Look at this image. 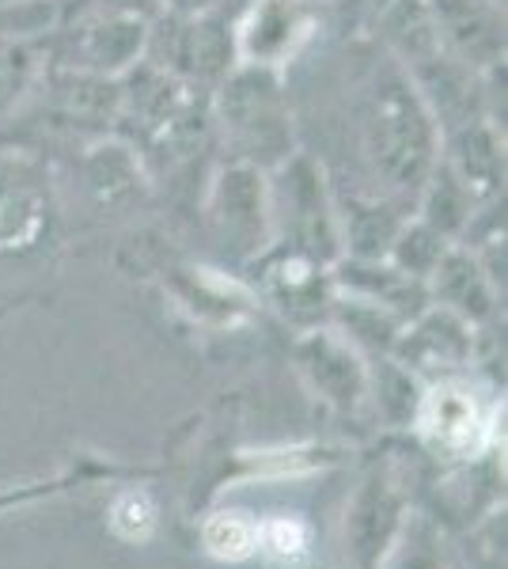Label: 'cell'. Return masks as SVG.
<instances>
[{"label":"cell","mask_w":508,"mask_h":569,"mask_svg":"<svg viewBox=\"0 0 508 569\" xmlns=\"http://www.w3.org/2000/svg\"><path fill=\"white\" fill-rule=\"evenodd\" d=\"M357 137L380 187L376 194L399 198L414 209L421 182L437 163L440 130L406 69L384 50L372 53L357 80Z\"/></svg>","instance_id":"cell-1"},{"label":"cell","mask_w":508,"mask_h":569,"mask_svg":"<svg viewBox=\"0 0 508 569\" xmlns=\"http://www.w3.org/2000/svg\"><path fill=\"white\" fill-rule=\"evenodd\" d=\"M209 114L225 160L273 171L300 152L292 99L285 91V72L277 69L232 66L209 91Z\"/></svg>","instance_id":"cell-2"},{"label":"cell","mask_w":508,"mask_h":569,"mask_svg":"<svg viewBox=\"0 0 508 569\" xmlns=\"http://www.w3.org/2000/svg\"><path fill=\"white\" fill-rule=\"evenodd\" d=\"M270 247H285L322 266L341 259L335 187L308 152H292L270 171Z\"/></svg>","instance_id":"cell-3"},{"label":"cell","mask_w":508,"mask_h":569,"mask_svg":"<svg viewBox=\"0 0 508 569\" xmlns=\"http://www.w3.org/2000/svg\"><path fill=\"white\" fill-rule=\"evenodd\" d=\"M152 20L133 12H110V8L72 4L64 8V20L46 34L42 58L53 69L91 72V77H126L145 58Z\"/></svg>","instance_id":"cell-4"},{"label":"cell","mask_w":508,"mask_h":569,"mask_svg":"<svg viewBox=\"0 0 508 569\" xmlns=\"http://www.w3.org/2000/svg\"><path fill=\"white\" fill-rule=\"evenodd\" d=\"M497 418H501L497 399H489L482 383L470 380L467 372H456L421 383L410 429H418L429 452L456 463H470L494 445Z\"/></svg>","instance_id":"cell-5"},{"label":"cell","mask_w":508,"mask_h":569,"mask_svg":"<svg viewBox=\"0 0 508 569\" xmlns=\"http://www.w3.org/2000/svg\"><path fill=\"white\" fill-rule=\"evenodd\" d=\"M212 240L236 259H258L270 247V171L225 160L201 194Z\"/></svg>","instance_id":"cell-6"},{"label":"cell","mask_w":508,"mask_h":569,"mask_svg":"<svg viewBox=\"0 0 508 569\" xmlns=\"http://www.w3.org/2000/svg\"><path fill=\"white\" fill-rule=\"evenodd\" d=\"M145 61L179 77L182 84L212 91L217 80L236 66L232 20L220 16H171L160 12L149 27Z\"/></svg>","instance_id":"cell-7"},{"label":"cell","mask_w":508,"mask_h":569,"mask_svg":"<svg viewBox=\"0 0 508 569\" xmlns=\"http://www.w3.org/2000/svg\"><path fill=\"white\" fill-rule=\"evenodd\" d=\"M316 31V0H247L232 20L236 66L285 72V66L308 50Z\"/></svg>","instance_id":"cell-8"},{"label":"cell","mask_w":508,"mask_h":569,"mask_svg":"<svg viewBox=\"0 0 508 569\" xmlns=\"http://www.w3.org/2000/svg\"><path fill=\"white\" fill-rule=\"evenodd\" d=\"M475 335L478 327L464 323L451 311L429 305L425 311L402 323L399 338L391 346V361H399L406 372H414L421 383L440 380V376L467 372L475 361Z\"/></svg>","instance_id":"cell-9"},{"label":"cell","mask_w":508,"mask_h":569,"mask_svg":"<svg viewBox=\"0 0 508 569\" xmlns=\"http://www.w3.org/2000/svg\"><path fill=\"white\" fill-rule=\"evenodd\" d=\"M432 31L445 53L467 69L489 72L508 58V16L505 0H425Z\"/></svg>","instance_id":"cell-10"},{"label":"cell","mask_w":508,"mask_h":569,"mask_svg":"<svg viewBox=\"0 0 508 569\" xmlns=\"http://www.w3.org/2000/svg\"><path fill=\"white\" fill-rule=\"evenodd\" d=\"M297 365L308 388L327 407L353 415L368 402V357L349 346L335 327H311L297 342Z\"/></svg>","instance_id":"cell-11"},{"label":"cell","mask_w":508,"mask_h":569,"mask_svg":"<svg viewBox=\"0 0 508 569\" xmlns=\"http://www.w3.org/2000/svg\"><path fill=\"white\" fill-rule=\"evenodd\" d=\"M258 284H262L266 300L281 308L292 323L308 330L327 323L330 300H335L330 266L303 259L297 251H285V247H266L258 254Z\"/></svg>","instance_id":"cell-12"},{"label":"cell","mask_w":508,"mask_h":569,"mask_svg":"<svg viewBox=\"0 0 508 569\" xmlns=\"http://www.w3.org/2000/svg\"><path fill=\"white\" fill-rule=\"evenodd\" d=\"M437 160L478 201L505 194V130L489 122V118H475V122L440 133Z\"/></svg>","instance_id":"cell-13"},{"label":"cell","mask_w":508,"mask_h":569,"mask_svg":"<svg viewBox=\"0 0 508 569\" xmlns=\"http://www.w3.org/2000/svg\"><path fill=\"white\" fill-rule=\"evenodd\" d=\"M425 289H429V305L451 311V316H459L470 327L494 323L497 311H501V297H505L494 284V278L486 273V266L459 243L448 247V254L440 259L437 270L429 273Z\"/></svg>","instance_id":"cell-14"},{"label":"cell","mask_w":508,"mask_h":569,"mask_svg":"<svg viewBox=\"0 0 508 569\" xmlns=\"http://www.w3.org/2000/svg\"><path fill=\"white\" fill-rule=\"evenodd\" d=\"M338 232L346 259H387L391 240L399 236L406 217L414 213L406 201L387 194H338Z\"/></svg>","instance_id":"cell-15"},{"label":"cell","mask_w":508,"mask_h":569,"mask_svg":"<svg viewBox=\"0 0 508 569\" xmlns=\"http://www.w3.org/2000/svg\"><path fill=\"white\" fill-rule=\"evenodd\" d=\"M402 520V498L395 490V482L387 475H372L360 493L353 498L346 520V543L353 550L360 569H372L384 558V550L391 547L395 531Z\"/></svg>","instance_id":"cell-16"},{"label":"cell","mask_w":508,"mask_h":569,"mask_svg":"<svg viewBox=\"0 0 508 569\" xmlns=\"http://www.w3.org/2000/svg\"><path fill=\"white\" fill-rule=\"evenodd\" d=\"M149 168H145L141 152L122 137H99L96 144L84 152V187L96 198V206H126L137 201L149 190Z\"/></svg>","instance_id":"cell-17"},{"label":"cell","mask_w":508,"mask_h":569,"mask_svg":"<svg viewBox=\"0 0 508 569\" xmlns=\"http://www.w3.org/2000/svg\"><path fill=\"white\" fill-rule=\"evenodd\" d=\"M46 187L31 160L0 149V247L31 240L42 228Z\"/></svg>","instance_id":"cell-18"},{"label":"cell","mask_w":508,"mask_h":569,"mask_svg":"<svg viewBox=\"0 0 508 569\" xmlns=\"http://www.w3.org/2000/svg\"><path fill=\"white\" fill-rule=\"evenodd\" d=\"M327 327H335L349 346H357L368 361H376V357L391 353L395 338H399V330H402V319L391 316V311L380 305H372V300L341 297V292H335Z\"/></svg>","instance_id":"cell-19"},{"label":"cell","mask_w":508,"mask_h":569,"mask_svg":"<svg viewBox=\"0 0 508 569\" xmlns=\"http://www.w3.org/2000/svg\"><path fill=\"white\" fill-rule=\"evenodd\" d=\"M478 206H482V201L470 194L464 182L437 160L429 171V179L421 182L418 198H414V217L425 220V224L437 228L440 236H448V240L456 243Z\"/></svg>","instance_id":"cell-20"},{"label":"cell","mask_w":508,"mask_h":569,"mask_svg":"<svg viewBox=\"0 0 508 569\" xmlns=\"http://www.w3.org/2000/svg\"><path fill=\"white\" fill-rule=\"evenodd\" d=\"M421 399V380L414 372H406L391 357H376L368 361V402H376L380 418L387 426H414V410Z\"/></svg>","instance_id":"cell-21"},{"label":"cell","mask_w":508,"mask_h":569,"mask_svg":"<svg viewBox=\"0 0 508 569\" xmlns=\"http://www.w3.org/2000/svg\"><path fill=\"white\" fill-rule=\"evenodd\" d=\"M448 247H451L448 236H440L437 228H429L425 220H418L410 213L406 217V224L399 228V236L391 240L387 262H391L395 270H402L406 278L429 281V273L440 266V259L448 254Z\"/></svg>","instance_id":"cell-22"},{"label":"cell","mask_w":508,"mask_h":569,"mask_svg":"<svg viewBox=\"0 0 508 569\" xmlns=\"http://www.w3.org/2000/svg\"><path fill=\"white\" fill-rule=\"evenodd\" d=\"M201 547L217 562H247L258 555V520L243 509H217L201 525Z\"/></svg>","instance_id":"cell-23"},{"label":"cell","mask_w":508,"mask_h":569,"mask_svg":"<svg viewBox=\"0 0 508 569\" xmlns=\"http://www.w3.org/2000/svg\"><path fill=\"white\" fill-rule=\"evenodd\" d=\"M42 72V46L34 42H0V110L20 103V96L39 80Z\"/></svg>","instance_id":"cell-24"},{"label":"cell","mask_w":508,"mask_h":569,"mask_svg":"<svg viewBox=\"0 0 508 569\" xmlns=\"http://www.w3.org/2000/svg\"><path fill=\"white\" fill-rule=\"evenodd\" d=\"M258 550L270 555L273 562H285V566H297L308 558L311 550V536H308V525L297 517H266L258 520Z\"/></svg>","instance_id":"cell-25"},{"label":"cell","mask_w":508,"mask_h":569,"mask_svg":"<svg viewBox=\"0 0 508 569\" xmlns=\"http://www.w3.org/2000/svg\"><path fill=\"white\" fill-rule=\"evenodd\" d=\"M110 528L126 543H145L156 531V505L145 490H122L110 505Z\"/></svg>","instance_id":"cell-26"},{"label":"cell","mask_w":508,"mask_h":569,"mask_svg":"<svg viewBox=\"0 0 508 569\" xmlns=\"http://www.w3.org/2000/svg\"><path fill=\"white\" fill-rule=\"evenodd\" d=\"M247 0H160V12L171 16H220V20H236V12Z\"/></svg>","instance_id":"cell-27"}]
</instances>
